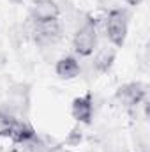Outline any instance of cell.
<instances>
[{
  "instance_id": "5",
  "label": "cell",
  "mask_w": 150,
  "mask_h": 152,
  "mask_svg": "<svg viewBox=\"0 0 150 152\" xmlns=\"http://www.w3.org/2000/svg\"><path fill=\"white\" fill-rule=\"evenodd\" d=\"M60 14V9L55 2L51 0H39L34 4L32 11H30V16L34 21L37 23H44V21H51V20H57Z\"/></svg>"
},
{
  "instance_id": "2",
  "label": "cell",
  "mask_w": 150,
  "mask_h": 152,
  "mask_svg": "<svg viewBox=\"0 0 150 152\" xmlns=\"http://www.w3.org/2000/svg\"><path fill=\"white\" fill-rule=\"evenodd\" d=\"M106 36L115 46H122L127 37V20H125V12L115 9L108 14L106 20Z\"/></svg>"
},
{
  "instance_id": "11",
  "label": "cell",
  "mask_w": 150,
  "mask_h": 152,
  "mask_svg": "<svg viewBox=\"0 0 150 152\" xmlns=\"http://www.w3.org/2000/svg\"><path fill=\"white\" fill-rule=\"evenodd\" d=\"M129 5H138V4H141V0H125Z\"/></svg>"
},
{
  "instance_id": "3",
  "label": "cell",
  "mask_w": 150,
  "mask_h": 152,
  "mask_svg": "<svg viewBox=\"0 0 150 152\" xmlns=\"http://www.w3.org/2000/svg\"><path fill=\"white\" fill-rule=\"evenodd\" d=\"M2 134L9 136L16 143H27V142H30V140L36 138V131L27 122H21L18 118H12L11 122H7L5 126H2Z\"/></svg>"
},
{
  "instance_id": "1",
  "label": "cell",
  "mask_w": 150,
  "mask_h": 152,
  "mask_svg": "<svg viewBox=\"0 0 150 152\" xmlns=\"http://www.w3.org/2000/svg\"><path fill=\"white\" fill-rule=\"evenodd\" d=\"M95 41H97V30H95V23L92 20H88L85 25H81L74 34V50L76 53L88 57L94 53L95 48Z\"/></svg>"
},
{
  "instance_id": "4",
  "label": "cell",
  "mask_w": 150,
  "mask_h": 152,
  "mask_svg": "<svg viewBox=\"0 0 150 152\" xmlns=\"http://www.w3.org/2000/svg\"><path fill=\"white\" fill-rule=\"evenodd\" d=\"M117 97H118V101H122L124 106L134 108V106H138V104L143 101V97H145V87H143L141 83H129V85H124V87L118 88Z\"/></svg>"
},
{
  "instance_id": "7",
  "label": "cell",
  "mask_w": 150,
  "mask_h": 152,
  "mask_svg": "<svg viewBox=\"0 0 150 152\" xmlns=\"http://www.w3.org/2000/svg\"><path fill=\"white\" fill-rule=\"evenodd\" d=\"M92 112H94V104H92V96L90 94H87L83 97H76L73 101L71 113L78 122L90 124L92 122Z\"/></svg>"
},
{
  "instance_id": "9",
  "label": "cell",
  "mask_w": 150,
  "mask_h": 152,
  "mask_svg": "<svg viewBox=\"0 0 150 152\" xmlns=\"http://www.w3.org/2000/svg\"><path fill=\"white\" fill-rule=\"evenodd\" d=\"M113 60H115V51H113L111 48H103V50H99V53L95 55V58H94V66H95V69L97 71H101V73H106L110 67H111Z\"/></svg>"
},
{
  "instance_id": "8",
  "label": "cell",
  "mask_w": 150,
  "mask_h": 152,
  "mask_svg": "<svg viewBox=\"0 0 150 152\" xmlns=\"http://www.w3.org/2000/svg\"><path fill=\"white\" fill-rule=\"evenodd\" d=\"M55 71H57V75L60 76V78L71 80V78H76V76L79 75L81 67H79V64L76 62V58H73V57H64V58H60V60L57 62Z\"/></svg>"
},
{
  "instance_id": "6",
  "label": "cell",
  "mask_w": 150,
  "mask_h": 152,
  "mask_svg": "<svg viewBox=\"0 0 150 152\" xmlns=\"http://www.w3.org/2000/svg\"><path fill=\"white\" fill-rule=\"evenodd\" d=\"M34 34H36V41L39 44H53L60 39L62 28H60V23L57 20H51V21L37 23Z\"/></svg>"
},
{
  "instance_id": "10",
  "label": "cell",
  "mask_w": 150,
  "mask_h": 152,
  "mask_svg": "<svg viewBox=\"0 0 150 152\" xmlns=\"http://www.w3.org/2000/svg\"><path fill=\"white\" fill-rule=\"evenodd\" d=\"M79 140H81V131L78 133V129H74V131H73V134H71V138L67 140V143L74 145V143H79Z\"/></svg>"
}]
</instances>
